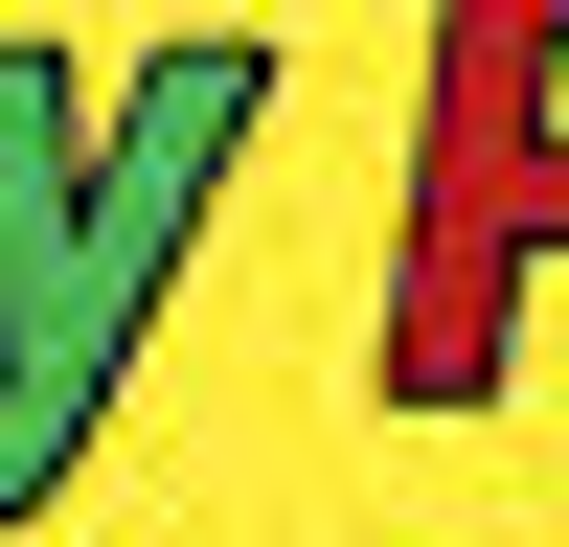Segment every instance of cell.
Masks as SVG:
<instances>
[{"label":"cell","mask_w":569,"mask_h":547,"mask_svg":"<svg viewBox=\"0 0 569 547\" xmlns=\"http://www.w3.org/2000/svg\"><path fill=\"white\" fill-rule=\"evenodd\" d=\"M569 251V0H433V115H410V297H388V388L479 410L501 319Z\"/></svg>","instance_id":"1"},{"label":"cell","mask_w":569,"mask_h":547,"mask_svg":"<svg viewBox=\"0 0 569 547\" xmlns=\"http://www.w3.org/2000/svg\"><path fill=\"white\" fill-rule=\"evenodd\" d=\"M251 46H160V91L114 115V160H91V206H69V251L0 297V525H23L46 479L91 456V410H114V365H137V319H160V274H182V228H206V182H228V137H251Z\"/></svg>","instance_id":"2"}]
</instances>
